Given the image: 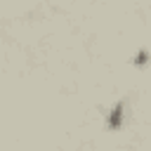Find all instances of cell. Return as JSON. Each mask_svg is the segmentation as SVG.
I'll return each instance as SVG.
<instances>
[{
	"mask_svg": "<svg viewBox=\"0 0 151 151\" xmlns=\"http://www.w3.org/2000/svg\"><path fill=\"white\" fill-rule=\"evenodd\" d=\"M106 125H109L111 130H118V127L123 125V101H118V104L109 111V120H106Z\"/></svg>",
	"mask_w": 151,
	"mask_h": 151,
	"instance_id": "cell-1",
	"label": "cell"
},
{
	"mask_svg": "<svg viewBox=\"0 0 151 151\" xmlns=\"http://www.w3.org/2000/svg\"><path fill=\"white\" fill-rule=\"evenodd\" d=\"M146 61H149V52H146V50H142V52L134 57V64H137V66H144Z\"/></svg>",
	"mask_w": 151,
	"mask_h": 151,
	"instance_id": "cell-2",
	"label": "cell"
}]
</instances>
